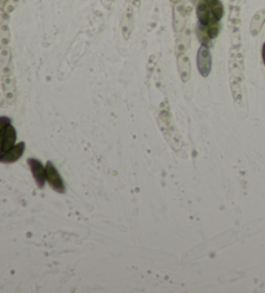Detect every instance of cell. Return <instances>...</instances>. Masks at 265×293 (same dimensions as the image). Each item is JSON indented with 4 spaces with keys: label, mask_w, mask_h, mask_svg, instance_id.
I'll return each mask as SVG.
<instances>
[{
    "label": "cell",
    "mask_w": 265,
    "mask_h": 293,
    "mask_svg": "<svg viewBox=\"0 0 265 293\" xmlns=\"http://www.w3.org/2000/svg\"><path fill=\"white\" fill-rule=\"evenodd\" d=\"M261 56H262V61H264V65H265V42H264V44H262Z\"/></svg>",
    "instance_id": "cell-14"
},
{
    "label": "cell",
    "mask_w": 265,
    "mask_h": 293,
    "mask_svg": "<svg viewBox=\"0 0 265 293\" xmlns=\"http://www.w3.org/2000/svg\"><path fill=\"white\" fill-rule=\"evenodd\" d=\"M196 34H197V38H198V40L201 43H202L203 46H207L210 47V44H211V38H210V35H208L207 30H206V26L202 24H198V26L196 28Z\"/></svg>",
    "instance_id": "cell-11"
},
{
    "label": "cell",
    "mask_w": 265,
    "mask_h": 293,
    "mask_svg": "<svg viewBox=\"0 0 265 293\" xmlns=\"http://www.w3.org/2000/svg\"><path fill=\"white\" fill-rule=\"evenodd\" d=\"M16 139H17V132H16L15 127L9 124L7 129L4 130V137H3V154L6 152H8L9 149L13 148L16 145Z\"/></svg>",
    "instance_id": "cell-7"
},
{
    "label": "cell",
    "mask_w": 265,
    "mask_h": 293,
    "mask_svg": "<svg viewBox=\"0 0 265 293\" xmlns=\"http://www.w3.org/2000/svg\"><path fill=\"white\" fill-rule=\"evenodd\" d=\"M197 66H198L199 73L203 78H207L211 73L212 67V57L211 52L208 49L207 46H201V48L198 49V55H197Z\"/></svg>",
    "instance_id": "cell-2"
},
{
    "label": "cell",
    "mask_w": 265,
    "mask_h": 293,
    "mask_svg": "<svg viewBox=\"0 0 265 293\" xmlns=\"http://www.w3.org/2000/svg\"><path fill=\"white\" fill-rule=\"evenodd\" d=\"M27 164L30 167V171L33 173V177L35 180L38 188H44L45 182H47V173H45V167L40 163L38 159L34 158H29L27 159Z\"/></svg>",
    "instance_id": "cell-3"
},
{
    "label": "cell",
    "mask_w": 265,
    "mask_h": 293,
    "mask_svg": "<svg viewBox=\"0 0 265 293\" xmlns=\"http://www.w3.org/2000/svg\"><path fill=\"white\" fill-rule=\"evenodd\" d=\"M25 142H18L13 148H11L8 152L0 155V162L2 163H15L25 153Z\"/></svg>",
    "instance_id": "cell-4"
},
{
    "label": "cell",
    "mask_w": 265,
    "mask_h": 293,
    "mask_svg": "<svg viewBox=\"0 0 265 293\" xmlns=\"http://www.w3.org/2000/svg\"><path fill=\"white\" fill-rule=\"evenodd\" d=\"M197 17H198L199 24L205 25V26H208V25L216 24L220 20H217L214 16V13L211 11L208 10V7L206 6L205 2H199L198 7H197Z\"/></svg>",
    "instance_id": "cell-5"
},
{
    "label": "cell",
    "mask_w": 265,
    "mask_h": 293,
    "mask_svg": "<svg viewBox=\"0 0 265 293\" xmlns=\"http://www.w3.org/2000/svg\"><path fill=\"white\" fill-rule=\"evenodd\" d=\"M208 10L214 13V16L217 20H221L224 16V6L220 0H203Z\"/></svg>",
    "instance_id": "cell-9"
},
{
    "label": "cell",
    "mask_w": 265,
    "mask_h": 293,
    "mask_svg": "<svg viewBox=\"0 0 265 293\" xmlns=\"http://www.w3.org/2000/svg\"><path fill=\"white\" fill-rule=\"evenodd\" d=\"M206 30H207L210 38H211V39H215V38L219 35V31H220V25H219V22H216V24H212V25H208V26H206Z\"/></svg>",
    "instance_id": "cell-12"
},
{
    "label": "cell",
    "mask_w": 265,
    "mask_h": 293,
    "mask_svg": "<svg viewBox=\"0 0 265 293\" xmlns=\"http://www.w3.org/2000/svg\"><path fill=\"white\" fill-rule=\"evenodd\" d=\"M265 24V8L264 10L257 11L255 15H253L252 20H251V25H250V31L252 37H256L257 34L260 33V30L262 29Z\"/></svg>",
    "instance_id": "cell-6"
},
{
    "label": "cell",
    "mask_w": 265,
    "mask_h": 293,
    "mask_svg": "<svg viewBox=\"0 0 265 293\" xmlns=\"http://www.w3.org/2000/svg\"><path fill=\"white\" fill-rule=\"evenodd\" d=\"M178 67L179 73H180L181 80L183 82H188V79L190 76V62L189 58L184 55L178 56Z\"/></svg>",
    "instance_id": "cell-8"
},
{
    "label": "cell",
    "mask_w": 265,
    "mask_h": 293,
    "mask_svg": "<svg viewBox=\"0 0 265 293\" xmlns=\"http://www.w3.org/2000/svg\"><path fill=\"white\" fill-rule=\"evenodd\" d=\"M45 173H47V184L51 186L52 190L58 194H65L66 189H65L62 177L52 162H47V164H45Z\"/></svg>",
    "instance_id": "cell-1"
},
{
    "label": "cell",
    "mask_w": 265,
    "mask_h": 293,
    "mask_svg": "<svg viewBox=\"0 0 265 293\" xmlns=\"http://www.w3.org/2000/svg\"><path fill=\"white\" fill-rule=\"evenodd\" d=\"M132 13L131 10H127L126 13L123 15V21H122V33H123L124 38L128 39L131 35V31H132L133 21H132Z\"/></svg>",
    "instance_id": "cell-10"
},
{
    "label": "cell",
    "mask_w": 265,
    "mask_h": 293,
    "mask_svg": "<svg viewBox=\"0 0 265 293\" xmlns=\"http://www.w3.org/2000/svg\"><path fill=\"white\" fill-rule=\"evenodd\" d=\"M190 2H196V0H190Z\"/></svg>",
    "instance_id": "cell-16"
},
{
    "label": "cell",
    "mask_w": 265,
    "mask_h": 293,
    "mask_svg": "<svg viewBox=\"0 0 265 293\" xmlns=\"http://www.w3.org/2000/svg\"><path fill=\"white\" fill-rule=\"evenodd\" d=\"M9 124H11V119L8 116H0V133L4 132Z\"/></svg>",
    "instance_id": "cell-13"
},
{
    "label": "cell",
    "mask_w": 265,
    "mask_h": 293,
    "mask_svg": "<svg viewBox=\"0 0 265 293\" xmlns=\"http://www.w3.org/2000/svg\"><path fill=\"white\" fill-rule=\"evenodd\" d=\"M172 3H179V2H180V0H171Z\"/></svg>",
    "instance_id": "cell-15"
}]
</instances>
